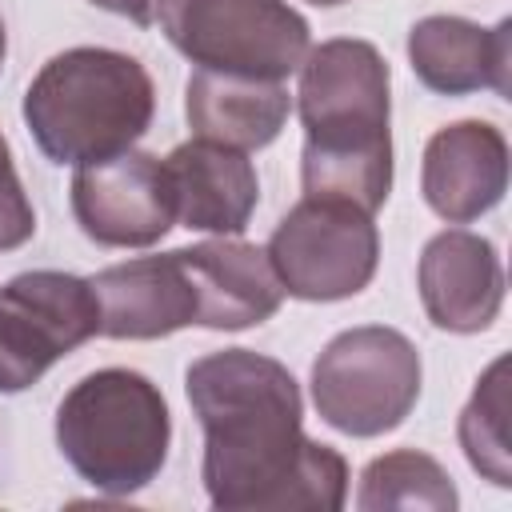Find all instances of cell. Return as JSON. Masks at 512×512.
Listing matches in <instances>:
<instances>
[{
  "mask_svg": "<svg viewBox=\"0 0 512 512\" xmlns=\"http://www.w3.org/2000/svg\"><path fill=\"white\" fill-rule=\"evenodd\" d=\"M420 192L448 224H472L508 192V140L488 120L444 124L424 144Z\"/></svg>",
  "mask_w": 512,
  "mask_h": 512,
  "instance_id": "11",
  "label": "cell"
},
{
  "mask_svg": "<svg viewBox=\"0 0 512 512\" xmlns=\"http://www.w3.org/2000/svg\"><path fill=\"white\" fill-rule=\"evenodd\" d=\"M164 172H168L176 220L188 232L236 236L248 228L260 204L256 168L240 148L196 136L164 156Z\"/></svg>",
  "mask_w": 512,
  "mask_h": 512,
  "instance_id": "13",
  "label": "cell"
},
{
  "mask_svg": "<svg viewBox=\"0 0 512 512\" xmlns=\"http://www.w3.org/2000/svg\"><path fill=\"white\" fill-rule=\"evenodd\" d=\"M308 4H316V8H336V4H348V0H308Z\"/></svg>",
  "mask_w": 512,
  "mask_h": 512,
  "instance_id": "22",
  "label": "cell"
},
{
  "mask_svg": "<svg viewBox=\"0 0 512 512\" xmlns=\"http://www.w3.org/2000/svg\"><path fill=\"white\" fill-rule=\"evenodd\" d=\"M508 360H492L476 380L472 400L460 412L456 436L468 464L496 488H512V440H508Z\"/></svg>",
  "mask_w": 512,
  "mask_h": 512,
  "instance_id": "18",
  "label": "cell"
},
{
  "mask_svg": "<svg viewBox=\"0 0 512 512\" xmlns=\"http://www.w3.org/2000/svg\"><path fill=\"white\" fill-rule=\"evenodd\" d=\"M100 304V336L160 340L196 324V288L180 248L164 256H136L92 276Z\"/></svg>",
  "mask_w": 512,
  "mask_h": 512,
  "instance_id": "12",
  "label": "cell"
},
{
  "mask_svg": "<svg viewBox=\"0 0 512 512\" xmlns=\"http://www.w3.org/2000/svg\"><path fill=\"white\" fill-rule=\"evenodd\" d=\"M420 352L384 324H360L324 344L312 364V404L344 436L368 440L400 428L420 400Z\"/></svg>",
  "mask_w": 512,
  "mask_h": 512,
  "instance_id": "5",
  "label": "cell"
},
{
  "mask_svg": "<svg viewBox=\"0 0 512 512\" xmlns=\"http://www.w3.org/2000/svg\"><path fill=\"white\" fill-rule=\"evenodd\" d=\"M24 124L52 164H92L128 152L156 116L148 68L116 48H64L24 92Z\"/></svg>",
  "mask_w": 512,
  "mask_h": 512,
  "instance_id": "3",
  "label": "cell"
},
{
  "mask_svg": "<svg viewBox=\"0 0 512 512\" xmlns=\"http://www.w3.org/2000/svg\"><path fill=\"white\" fill-rule=\"evenodd\" d=\"M388 60L376 44L336 36L300 60V184L304 196L376 212L392 192Z\"/></svg>",
  "mask_w": 512,
  "mask_h": 512,
  "instance_id": "2",
  "label": "cell"
},
{
  "mask_svg": "<svg viewBox=\"0 0 512 512\" xmlns=\"http://www.w3.org/2000/svg\"><path fill=\"white\" fill-rule=\"evenodd\" d=\"M168 444V400L136 368H96L56 404V448L104 496L148 488L168 460Z\"/></svg>",
  "mask_w": 512,
  "mask_h": 512,
  "instance_id": "4",
  "label": "cell"
},
{
  "mask_svg": "<svg viewBox=\"0 0 512 512\" xmlns=\"http://www.w3.org/2000/svg\"><path fill=\"white\" fill-rule=\"evenodd\" d=\"M292 112L284 80L236 76L196 68L184 84V116L200 140H216L240 152L268 148Z\"/></svg>",
  "mask_w": 512,
  "mask_h": 512,
  "instance_id": "16",
  "label": "cell"
},
{
  "mask_svg": "<svg viewBox=\"0 0 512 512\" xmlns=\"http://www.w3.org/2000/svg\"><path fill=\"white\" fill-rule=\"evenodd\" d=\"M416 288L428 320L440 332L472 336L492 328L504 304V264L488 236L468 228L436 232L416 268Z\"/></svg>",
  "mask_w": 512,
  "mask_h": 512,
  "instance_id": "10",
  "label": "cell"
},
{
  "mask_svg": "<svg viewBox=\"0 0 512 512\" xmlns=\"http://www.w3.org/2000/svg\"><path fill=\"white\" fill-rule=\"evenodd\" d=\"M460 504L452 476L440 460L416 448H396L360 472L356 508L360 512H384V508H428V512H452Z\"/></svg>",
  "mask_w": 512,
  "mask_h": 512,
  "instance_id": "17",
  "label": "cell"
},
{
  "mask_svg": "<svg viewBox=\"0 0 512 512\" xmlns=\"http://www.w3.org/2000/svg\"><path fill=\"white\" fill-rule=\"evenodd\" d=\"M188 404L204 428V488L224 512H336L348 464L304 436L296 376L252 348L208 352L184 372Z\"/></svg>",
  "mask_w": 512,
  "mask_h": 512,
  "instance_id": "1",
  "label": "cell"
},
{
  "mask_svg": "<svg viewBox=\"0 0 512 512\" xmlns=\"http://www.w3.org/2000/svg\"><path fill=\"white\" fill-rule=\"evenodd\" d=\"M100 336L92 280L36 268L0 288V392L32 388L60 356Z\"/></svg>",
  "mask_w": 512,
  "mask_h": 512,
  "instance_id": "8",
  "label": "cell"
},
{
  "mask_svg": "<svg viewBox=\"0 0 512 512\" xmlns=\"http://www.w3.org/2000/svg\"><path fill=\"white\" fill-rule=\"evenodd\" d=\"M196 288V324L216 332H240L276 316L284 288L268 264V252L232 236H216L180 248Z\"/></svg>",
  "mask_w": 512,
  "mask_h": 512,
  "instance_id": "15",
  "label": "cell"
},
{
  "mask_svg": "<svg viewBox=\"0 0 512 512\" xmlns=\"http://www.w3.org/2000/svg\"><path fill=\"white\" fill-rule=\"evenodd\" d=\"M4 52H8V36H4V20H0V68H4Z\"/></svg>",
  "mask_w": 512,
  "mask_h": 512,
  "instance_id": "21",
  "label": "cell"
},
{
  "mask_svg": "<svg viewBox=\"0 0 512 512\" xmlns=\"http://www.w3.org/2000/svg\"><path fill=\"white\" fill-rule=\"evenodd\" d=\"M88 4H96L104 12H116V16L132 20L136 28H148L152 24V0H88Z\"/></svg>",
  "mask_w": 512,
  "mask_h": 512,
  "instance_id": "20",
  "label": "cell"
},
{
  "mask_svg": "<svg viewBox=\"0 0 512 512\" xmlns=\"http://www.w3.org/2000/svg\"><path fill=\"white\" fill-rule=\"evenodd\" d=\"M264 252L288 296L332 304L372 284L380 264V232L372 212L356 204L304 196L280 216Z\"/></svg>",
  "mask_w": 512,
  "mask_h": 512,
  "instance_id": "7",
  "label": "cell"
},
{
  "mask_svg": "<svg viewBox=\"0 0 512 512\" xmlns=\"http://www.w3.org/2000/svg\"><path fill=\"white\" fill-rule=\"evenodd\" d=\"M36 236V208L16 176L8 140L0 136V252H12Z\"/></svg>",
  "mask_w": 512,
  "mask_h": 512,
  "instance_id": "19",
  "label": "cell"
},
{
  "mask_svg": "<svg viewBox=\"0 0 512 512\" xmlns=\"http://www.w3.org/2000/svg\"><path fill=\"white\" fill-rule=\"evenodd\" d=\"M72 216L80 232L104 248H152L172 224V188L164 160L152 152H116L80 164L72 176Z\"/></svg>",
  "mask_w": 512,
  "mask_h": 512,
  "instance_id": "9",
  "label": "cell"
},
{
  "mask_svg": "<svg viewBox=\"0 0 512 512\" xmlns=\"http://www.w3.org/2000/svg\"><path fill=\"white\" fill-rule=\"evenodd\" d=\"M408 64L416 80L440 96H468L480 88L508 96L512 20L484 28L464 16H424L408 32Z\"/></svg>",
  "mask_w": 512,
  "mask_h": 512,
  "instance_id": "14",
  "label": "cell"
},
{
  "mask_svg": "<svg viewBox=\"0 0 512 512\" xmlns=\"http://www.w3.org/2000/svg\"><path fill=\"white\" fill-rule=\"evenodd\" d=\"M152 20L208 72L288 80L312 44L308 20L288 0H152Z\"/></svg>",
  "mask_w": 512,
  "mask_h": 512,
  "instance_id": "6",
  "label": "cell"
}]
</instances>
